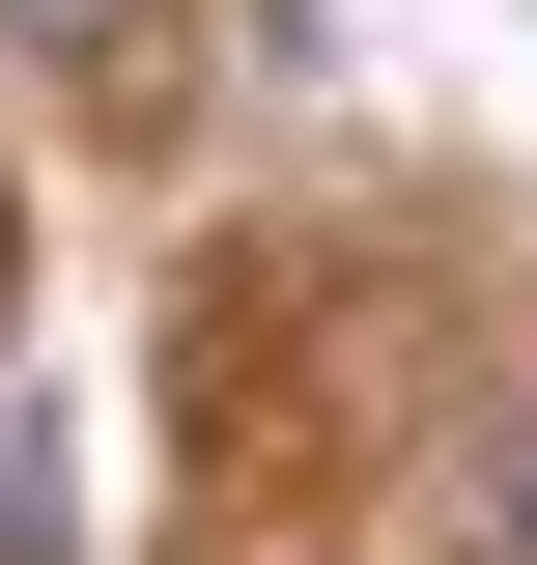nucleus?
<instances>
[{
  "instance_id": "nucleus-2",
  "label": "nucleus",
  "mask_w": 537,
  "mask_h": 565,
  "mask_svg": "<svg viewBox=\"0 0 537 565\" xmlns=\"http://www.w3.org/2000/svg\"><path fill=\"white\" fill-rule=\"evenodd\" d=\"M0 565H57V481H29V424H0Z\"/></svg>"
},
{
  "instance_id": "nucleus-4",
  "label": "nucleus",
  "mask_w": 537,
  "mask_h": 565,
  "mask_svg": "<svg viewBox=\"0 0 537 565\" xmlns=\"http://www.w3.org/2000/svg\"><path fill=\"white\" fill-rule=\"evenodd\" d=\"M0 282H29V199H0Z\"/></svg>"
},
{
  "instance_id": "nucleus-1",
  "label": "nucleus",
  "mask_w": 537,
  "mask_h": 565,
  "mask_svg": "<svg viewBox=\"0 0 537 565\" xmlns=\"http://www.w3.org/2000/svg\"><path fill=\"white\" fill-rule=\"evenodd\" d=\"M29 57H170V0H0Z\"/></svg>"
},
{
  "instance_id": "nucleus-3",
  "label": "nucleus",
  "mask_w": 537,
  "mask_h": 565,
  "mask_svg": "<svg viewBox=\"0 0 537 565\" xmlns=\"http://www.w3.org/2000/svg\"><path fill=\"white\" fill-rule=\"evenodd\" d=\"M509 565H537V396H509Z\"/></svg>"
}]
</instances>
